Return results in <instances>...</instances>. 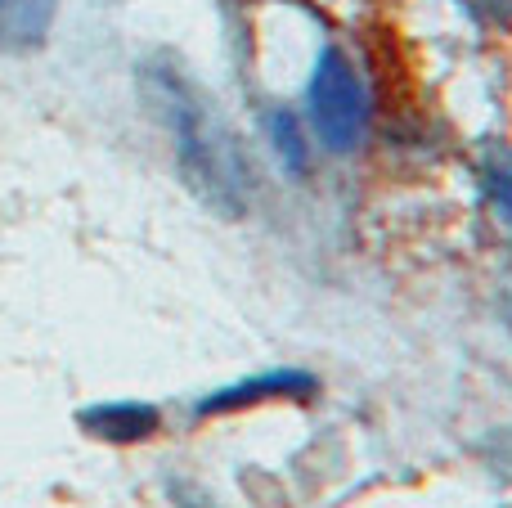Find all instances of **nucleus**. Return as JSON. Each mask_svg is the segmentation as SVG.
Returning <instances> with one entry per match:
<instances>
[{
	"label": "nucleus",
	"mask_w": 512,
	"mask_h": 508,
	"mask_svg": "<svg viewBox=\"0 0 512 508\" xmlns=\"http://www.w3.org/2000/svg\"><path fill=\"white\" fill-rule=\"evenodd\" d=\"M140 95L153 108V117L167 126L176 167L185 185L198 194V203L212 207L225 221H239L252 198V167L239 135L225 126L221 108L167 59H153L140 68Z\"/></svg>",
	"instance_id": "1"
},
{
	"label": "nucleus",
	"mask_w": 512,
	"mask_h": 508,
	"mask_svg": "<svg viewBox=\"0 0 512 508\" xmlns=\"http://www.w3.org/2000/svg\"><path fill=\"white\" fill-rule=\"evenodd\" d=\"M315 392V378L301 374V369H270V374H256V378H243L234 387H221L212 392L194 414H225V410H248V405H261V401H301V396Z\"/></svg>",
	"instance_id": "3"
},
{
	"label": "nucleus",
	"mask_w": 512,
	"mask_h": 508,
	"mask_svg": "<svg viewBox=\"0 0 512 508\" xmlns=\"http://www.w3.org/2000/svg\"><path fill=\"white\" fill-rule=\"evenodd\" d=\"M162 423V414L153 410V405L144 401H104V405H90V410H81V428L90 432V437L99 441H144L153 437Z\"/></svg>",
	"instance_id": "4"
},
{
	"label": "nucleus",
	"mask_w": 512,
	"mask_h": 508,
	"mask_svg": "<svg viewBox=\"0 0 512 508\" xmlns=\"http://www.w3.org/2000/svg\"><path fill=\"white\" fill-rule=\"evenodd\" d=\"M59 0H0V54H32L45 45Z\"/></svg>",
	"instance_id": "5"
},
{
	"label": "nucleus",
	"mask_w": 512,
	"mask_h": 508,
	"mask_svg": "<svg viewBox=\"0 0 512 508\" xmlns=\"http://www.w3.org/2000/svg\"><path fill=\"white\" fill-rule=\"evenodd\" d=\"M481 185H486L495 212L504 216V225L512 230V149L508 144H490L481 153Z\"/></svg>",
	"instance_id": "7"
},
{
	"label": "nucleus",
	"mask_w": 512,
	"mask_h": 508,
	"mask_svg": "<svg viewBox=\"0 0 512 508\" xmlns=\"http://www.w3.org/2000/svg\"><path fill=\"white\" fill-rule=\"evenodd\" d=\"M265 131H270V144L274 153L283 158V167L292 171V176H306L310 171V149H306V131H301V122L288 113V108H274L270 122H265Z\"/></svg>",
	"instance_id": "6"
},
{
	"label": "nucleus",
	"mask_w": 512,
	"mask_h": 508,
	"mask_svg": "<svg viewBox=\"0 0 512 508\" xmlns=\"http://www.w3.org/2000/svg\"><path fill=\"white\" fill-rule=\"evenodd\" d=\"M306 113L315 135L333 153L360 149L364 131H369V90H364L360 72L351 68V59L342 50L319 54L306 86Z\"/></svg>",
	"instance_id": "2"
}]
</instances>
